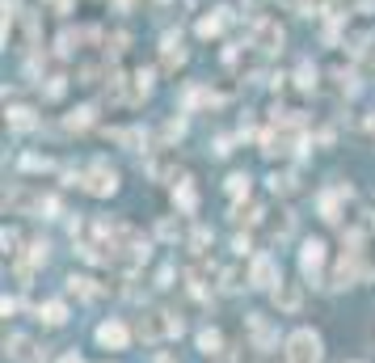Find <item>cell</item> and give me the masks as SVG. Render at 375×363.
I'll return each instance as SVG.
<instances>
[{
	"label": "cell",
	"instance_id": "9c48e42d",
	"mask_svg": "<svg viewBox=\"0 0 375 363\" xmlns=\"http://www.w3.org/2000/svg\"><path fill=\"white\" fill-rule=\"evenodd\" d=\"M283 42V30L274 26V22H261L257 26V38H253V47H261V51H274Z\"/></svg>",
	"mask_w": 375,
	"mask_h": 363
},
{
	"label": "cell",
	"instance_id": "ffe728a7",
	"mask_svg": "<svg viewBox=\"0 0 375 363\" xmlns=\"http://www.w3.org/2000/svg\"><path fill=\"white\" fill-rule=\"evenodd\" d=\"M26 169H51V161L46 157H26Z\"/></svg>",
	"mask_w": 375,
	"mask_h": 363
},
{
	"label": "cell",
	"instance_id": "8992f818",
	"mask_svg": "<svg viewBox=\"0 0 375 363\" xmlns=\"http://www.w3.org/2000/svg\"><path fill=\"white\" fill-rule=\"evenodd\" d=\"M279 283V267H274V258H253V271H249V287H274Z\"/></svg>",
	"mask_w": 375,
	"mask_h": 363
},
{
	"label": "cell",
	"instance_id": "d6986e66",
	"mask_svg": "<svg viewBox=\"0 0 375 363\" xmlns=\"http://www.w3.org/2000/svg\"><path fill=\"white\" fill-rule=\"evenodd\" d=\"M17 245H21V237L13 228H5V253H17Z\"/></svg>",
	"mask_w": 375,
	"mask_h": 363
},
{
	"label": "cell",
	"instance_id": "5b68a950",
	"mask_svg": "<svg viewBox=\"0 0 375 363\" xmlns=\"http://www.w3.org/2000/svg\"><path fill=\"white\" fill-rule=\"evenodd\" d=\"M97 342H101V346H110V351H123V346L131 342V330H127L119 317H110V321H101V326H97Z\"/></svg>",
	"mask_w": 375,
	"mask_h": 363
},
{
	"label": "cell",
	"instance_id": "8fae6325",
	"mask_svg": "<svg viewBox=\"0 0 375 363\" xmlns=\"http://www.w3.org/2000/svg\"><path fill=\"white\" fill-rule=\"evenodd\" d=\"M38 317H42L46 326H64V321H68V308H64V300H46V304L38 308Z\"/></svg>",
	"mask_w": 375,
	"mask_h": 363
},
{
	"label": "cell",
	"instance_id": "277c9868",
	"mask_svg": "<svg viewBox=\"0 0 375 363\" xmlns=\"http://www.w3.org/2000/svg\"><path fill=\"white\" fill-rule=\"evenodd\" d=\"M299 271L316 283L320 279V271H325V245L320 241H304V249H299Z\"/></svg>",
	"mask_w": 375,
	"mask_h": 363
},
{
	"label": "cell",
	"instance_id": "44dd1931",
	"mask_svg": "<svg viewBox=\"0 0 375 363\" xmlns=\"http://www.w3.org/2000/svg\"><path fill=\"white\" fill-rule=\"evenodd\" d=\"M60 363H85V359H80V355H76V351H68V355H64V359H60Z\"/></svg>",
	"mask_w": 375,
	"mask_h": 363
},
{
	"label": "cell",
	"instance_id": "7402d4cb",
	"mask_svg": "<svg viewBox=\"0 0 375 363\" xmlns=\"http://www.w3.org/2000/svg\"><path fill=\"white\" fill-rule=\"evenodd\" d=\"M156 363H173V359H169V355H160V359H156Z\"/></svg>",
	"mask_w": 375,
	"mask_h": 363
},
{
	"label": "cell",
	"instance_id": "e0dca14e",
	"mask_svg": "<svg viewBox=\"0 0 375 363\" xmlns=\"http://www.w3.org/2000/svg\"><path fill=\"white\" fill-rule=\"evenodd\" d=\"M241 190L249 194V178H245V174H232V178H228V194H241Z\"/></svg>",
	"mask_w": 375,
	"mask_h": 363
},
{
	"label": "cell",
	"instance_id": "2e32d148",
	"mask_svg": "<svg viewBox=\"0 0 375 363\" xmlns=\"http://www.w3.org/2000/svg\"><path fill=\"white\" fill-rule=\"evenodd\" d=\"M9 123H13L17 131H30V127H34V110H26V106H13V110H9Z\"/></svg>",
	"mask_w": 375,
	"mask_h": 363
},
{
	"label": "cell",
	"instance_id": "9a60e30c",
	"mask_svg": "<svg viewBox=\"0 0 375 363\" xmlns=\"http://www.w3.org/2000/svg\"><path fill=\"white\" fill-rule=\"evenodd\" d=\"M220 346H224V338H220L216 330H202V334H198V351H202V355L216 359V355H220Z\"/></svg>",
	"mask_w": 375,
	"mask_h": 363
},
{
	"label": "cell",
	"instance_id": "52a82bcc",
	"mask_svg": "<svg viewBox=\"0 0 375 363\" xmlns=\"http://www.w3.org/2000/svg\"><path fill=\"white\" fill-rule=\"evenodd\" d=\"M5 351H9V359H13V363H42L38 342H34V338H26V334H13Z\"/></svg>",
	"mask_w": 375,
	"mask_h": 363
},
{
	"label": "cell",
	"instance_id": "3957f363",
	"mask_svg": "<svg viewBox=\"0 0 375 363\" xmlns=\"http://www.w3.org/2000/svg\"><path fill=\"white\" fill-rule=\"evenodd\" d=\"M85 182V190L89 194H97V199H110L114 190H119V174L105 165V161H97V165H89V174L80 178Z\"/></svg>",
	"mask_w": 375,
	"mask_h": 363
},
{
	"label": "cell",
	"instance_id": "30bf717a",
	"mask_svg": "<svg viewBox=\"0 0 375 363\" xmlns=\"http://www.w3.org/2000/svg\"><path fill=\"white\" fill-rule=\"evenodd\" d=\"M173 199H177L182 212H194V207H198V190H194V182H190V178H182V182H177V190H173Z\"/></svg>",
	"mask_w": 375,
	"mask_h": 363
},
{
	"label": "cell",
	"instance_id": "4fadbf2b",
	"mask_svg": "<svg viewBox=\"0 0 375 363\" xmlns=\"http://www.w3.org/2000/svg\"><path fill=\"white\" fill-rule=\"evenodd\" d=\"M68 292L80 296V300H97V287H93L89 275H72V279H68Z\"/></svg>",
	"mask_w": 375,
	"mask_h": 363
},
{
	"label": "cell",
	"instance_id": "7a4b0ae2",
	"mask_svg": "<svg viewBox=\"0 0 375 363\" xmlns=\"http://www.w3.org/2000/svg\"><path fill=\"white\" fill-rule=\"evenodd\" d=\"M325 359V342L316 330H295L287 338V363H320Z\"/></svg>",
	"mask_w": 375,
	"mask_h": 363
},
{
	"label": "cell",
	"instance_id": "6da1fadb",
	"mask_svg": "<svg viewBox=\"0 0 375 363\" xmlns=\"http://www.w3.org/2000/svg\"><path fill=\"white\" fill-rule=\"evenodd\" d=\"M182 330H186L182 317L165 313V308H152V313H143V321H139V338L143 342H165V338H177Z\"/></svg>",
	"mask_w": 375,
	"mask_h": 363
},
{
	"label": "cell",
	"instance_id": "603a6c76",
	"mask_svg": "<svg viewBox=\"0 0 375 363\" xmlns=\"http://www.w3.org/2000/svg\"><path fill=\"white\" fill-rule=\"evenodd\" d=\"M371 5H375V0H363V9H371Z\"/></svg>",
	"mask_w": 375,
	"mask_h": 363
},
{
	"label": "cell",
	"instance_id": "5bb4252c",
	"mask_svg": "<svg viewBox=\"0 0 375 363\" xmlns=\"http://www.w3.org/2000/svg\"><path fill=\"white\" fill-rule=\"evenodd\" d=\"M249 334H253V342H257V346H270V338H274L261 313H253V317H249Z\"/></svg>",
	"mask_w": 375,
	"mask_h": 363
},
{
	"label": "cell",
	"instance_id": "ac0fdd59",
	"mask_svg": "<svg viewBox=\"0 0 375 363\" xmlns=\"http://www.w3.org/2000/svg\"><path fill=\"white\" fill-rule=\"evenodd\" d=\"M207 241H211V233H207V228H198V233H194V241H190V245H194V253H207Z\"/></svg>",
	"mask_w": 375,
	"mask_h": 363
},
{
	"label": "cell",
	"instance_id": "7c38bea8",
	"mask_svg": "<svg viewBox=\"0 0 375 363\" xmlns=\"http://www.w3.org/2000/svg\"><path fill=\"white\" fill-rule=\"evenodd\" d=\"M224 22H228V9H216L211 17H202V22H198V34H202V38H216V34L224 30Z\"/></svg>",
	"mask_w": 375,
	"mask_h": 363
},
{
	"label": "cell",
	"instance_id": "ba28073f",
	"mask_svg": "<svg viewBox=\"0 0 375 363\" xmlns=\"http://www.w3.org/2000/svg\"><path fill=\"white\" fill-rule=\"evenodd\" d=\"M274 304L283 308V313H299L304 296H299V287H295V283H279V287H274Z\"/></svg>",
	"mask_w": 375,
	"mask_h": 363
},
{
	"label": "cell",
	"instance_id": "cb8c5ba5",
	"mask_svg": "<svg viewBox=\"0 0 375 363\" xmlns=\"http://www.w3.org/2000/svg\"><path fill=\"white\" fill-rule=\"evenodd\" d=\"M354 363H363V359H354Z\"/></svg>",
	"mask_w": 375,
	"mask_h": 363
}]
</instances>
